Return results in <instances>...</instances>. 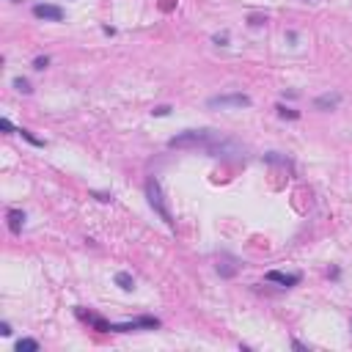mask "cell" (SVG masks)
<instances>
[{"mask_svg":"<svg viewBox=\"0 0 352 352\" xmlns=\"http://www.w3.org/2000/svg\"><path fill=\"white\" fill-rule=\"evenodd\" d=\"M11 3H19V0H11Z\"/></svg>","mask_w":352,"mask_h":352,"instance_id":"2e32d148","label":"cell"},{"mask_svg":"<svg viewBox=\"0 0 352 352\" xmlns=\"http://www.w3.org/2000/svg\"><path fill=\"white\" fill-rule=\"evenodd\" d=\"M33 17L47 19V22H61L64 19V8L50 6V3H39V6H33Z\"/></svg>","mask_w":352,"mask_h":352,"instance_id":"277c9868","label":"cell"},{"mask_svg":"<svg viewBox=\"0 0 352 352\" xmlns=\"http://www.w3.org/2000/svg\"><path fill=\"white\" fill-rule=\"evenodd\" d=\"M47 64H50V58H36L33 61V69H47Z\"/></svg>","mask_w":352,"mask_h":352,"instance_id":"4fadbf2b","label":"cell"},{"mask_svg":"<svg viewBox=\"0 0 352 352\" xmlns=\"http://www.w3.org/2000/svg\"><path fill=\"white\" fill-rule=\"evenodd\" d=\"M116 283H119L124 292H130V289H135V281H132V275L130 273H119L116 275Z\"/></svg>","mask_w":352,"mask_h":352,"instance_id":"ba28073f","label":"cell"},{"mask_svg":"<svg viewBox=\"0 0 352 352\" xmlns=\"http://www.w3.org/2000/svg\"><path fill=\"white\" fill-rule=\"evenodd\" d=\"M146 196H149V204L154 207V212L162 217V220L168 223V226H173V217L171 212H168V204H165V196H162V187L157 179H149L146 182Z\"/></svg>","mask_w":352,"mask_h":352,"instance_id":"3957f363","label":"cell"},{"mask_svg":"<svg viewBox=\"0 0 352 352\" xmlns=\"http://www.w3.org/2000/svg\"><path fill=\"white\" fill-rule=\"evenodd\" d=\"M339 105H341V94H336V91H333V94H330V91H328V94H319L314 99L316 110H336Z\"/></svg>","mask_w":352,"mask_h":352,"instance_id":"5b68a950","label":"cell"},{"mask_svg":"<svg viewBox=\"0 0 352 352\" xmlns=\"http://www.w3.org/2000/svg\"><path fill=\"white\" fill-rule=\"evenodd\" d=\"M267 281L281 283V286H294V283L300 281V275H294V273H278V270H273V273H267Z\"/></svg>","mask_w":352,"mask_h":352,"instance_id":"8992f818","label":"cell"},{"mask_svg":"<svg viewBox=\"0 0 352 352\" xmlns=\"http://www.w3.org/2000/svg\"><path fill=\"white\" fill-rule=\"evenodd\" d=\"M0 333H3V336H11V325L3 322V325H0Z\"/></svg>","mask_w":352,"mask_h":352,"instance_id":"9a60e30c","label":"cell"},{"mask_svg":"<svg viewBox=\"0 0 352 352\" xmlns=\"http://www.w3.org/2000/svg\"><path fill=\"white\" fill-rule=\"evenodd\" d=\"M278 116H283V119H297V113L289 108H283V105H278Z\"/></svg>","mask_w":352,"mask_h":352,"instance_id":"8fae6325","label":"cell"},{"mask_svg":"<svg viewBox=\"0 0 352 352\" xmlns=\"http://www.w3.org/2000/svg\"><path fill=\"white\" fill-rule=\"evenodd\" d=\"M0 130L6 132V135H11V132H14V127H11V121H8V119H0Z\"/></svg>","mask_w":352,"mask_h":352,"instance_id":"7c38bea8","label":"cell"},{"mask_svg":"<svg viewBox=\"0 0 352 352\" xmlns=\"http://www.w3.org/2000/svg\"><path fill=\"white\" fill-rule=\"evenodd\" d=\"M39 350V341L36 339H22L17 341V352H36Z\"/></svg>","mask_w":352,"mask_h":352,"instance_id":"9c48e42d","label":"cell"},{"mask_svg":"<svg viewBox=\"0 0 352 352\" xmlns=\"http://www.w3.org/2000/svg\"><path fill=\"white\" fill-rule=\"evenodd\" d=\"M207 108L209 110H242V108H251V96L248 94H220V96H209L207 99Z\"/></svg>","mask_w":352,"mask_h":352,"instance_id":"7a4b0ae2","label":"cell"},{"mask_svg":"<svg viewBox=\"0 0 352 352\" xmlns=\"http://www.w3.org/2000/svg\"><path fill=\"white\" fill-rule=\"evenodd\" d=\"M168 110H171V108H168V105H160V108H154V116H165Z\"/></svg>","mask_w":352,"mask_h":352,"instance_id":"5bb4252c","label":"cell"},{"mask_svg":"<svg viewBox=\"0 0 352 352\" xmlns=\"http://www.w3.org/2000/svg\"><path fill=\"white\" fill-rule=\"evenodd\" d=\"M22 223H25V212H19V209H11V212H8V228H11V234H19V231H22Z\"/></svg>","mask_w":352,"mask_h":352,"instance_id":"52a82bcc","label":"cell"},{"mask_svg":"<svg viewBox=\"0 0 352 352\" xmlns=\"http://www.w3.org/2000/svg\"><path fill=\"white\" fill-rule=\"evenodd\" d=\"M168 149H204L212 157H237L242 154L231 138H223L215 130H185L168 141Z\"/></svg>","mask_w":352,"mask_h":352,"instance_id":"6da1fadb","label":"cell"},{"mask_svg":"<svg viewBox=\"0 0 352 352\" xmlns=\"http://www.w3.org/2000/svg\"><path fill=\"white\" fill-rule=\"evenodd\" d=\"M14 88L22 91V94H30V91H33V88H30V83H28L25 77H17V80H14Z\"/></svg>","mask_w":352,"mask_h":352,"instance_id":"30bf717a","label":"cell"}]
</instances>
